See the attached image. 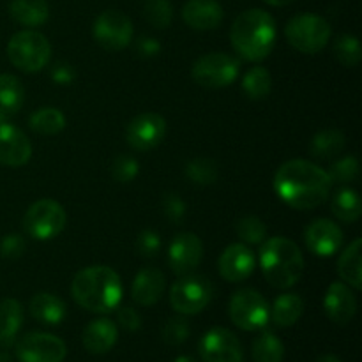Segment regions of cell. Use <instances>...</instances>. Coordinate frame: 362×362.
<instances>
[{"label":"cell","instance_id":"46","mask_svg":"<svg viewBox=\"0 0 362 362\" xmlns=\"http://www.w3.org/2000/svg\"><path fill=\"white\" fill-rule=\"evenodd\" d=\"M49 76H52V80L55 81L57 85H71L76 74H74V69L69 66V64L60 62L53 67L52 73H49Z\"/></svg>","mask_w":362,"mask_h":362},{"label":"cell","instance_id":"41","mask_svg":"<svg viewBox=\"0 0 362 362\" xmlns=\"http://www.w3.org/2000/svg\"><path fill=\"white\" fill-rule=\"evenodd\" d=\"M163 214L173 223V225H180L186 216V204L180 197L175 193H168L163 198Z\"/></svg>","mask_w":362,"mask_h":362},{"label":"cell","instance_id":"9","mask_svg":"<svg viewBox=\"0 0 362 362\" xmlns=\"http://www.w3.org/2000/svg\"><path fill=\"white\" fill-rule=\"evenodd\" d=\"M228 313L233 324L243 331H260L271 318V308L257 290L244 288L232 296Z\"/></svg>","mask_w":362,"mask_h":362},{"label":"cell","instance_id":"47","mask_svg":"<svg viewBox=\"0 0 362 362\" xmlns=\"http://www.w3.org/2000/svg\"><path fill=\"white\" fill-rule=\"evenodd\" d=\"M265 4H269V6H276V7H283V6H288V4H292L293 0H264Z\"/></svg>","mask_w":362,"mask_h":362},{"label":"cell","instance_id":"37","mask_svg":"<svg viewBox=\"0 0 362 362\" xmlns=\"http://www.w3.org/2000/svg\"><path fill=\"white\" fill-rule=\"evenodd\" d=\"M235 230L237 235L247 244H262L267 237V228H265L264 221L257 216H246V218L239 219Z\"/></svg>","mask_w":362,"mask_h":362},{"label":"cell","instance_id":"51","mask_svg":"<svg viewBox=\"0 0 362 362\" xmlns=\"http://www.w3.org/2000/svg\"><path fill=\"white\" fill-rule=\"evenodd\" d=\"M4 117H6V115H4V113L0 112V120H4Z\"/></svg>","mask_w":362,"mask_h":362},{"label":"cell","instance_id":"18","mask_svg":"<svg viewBox=\"0 0 362 362\" xmlns=\"http://www.w3.org/2000/svg\"><path fill=\"white\" fill-rule=\"evenodd\" d=\"M255 271V255L244 244H232L219 257V274L230 283H240Z\"/></svg>","mask_w":362,"mask_h":362},{"label":"cell","instance_id":"45","mask_svg":"<svg viewBox=\"0 0 362 362\" xmlns=\"http://www.w3.org/2000/svg\"><path fill=\"white\" fill-rule=\"evenodd\" d=\"M136 52L138 55L144 57V59H152V57H156L161 52V45H159L158 39L148 37V35H141L136 41Z\"/></svg>","mask_w":362,"mask_h":362},{"label":"cell","instance_id":"29","mask_svg":"<svg viewBox=\"0 0 362 362\" xmlns=\"http://www.w3.org/2000/svg\"><path fill=\"white\" fill-rule=\"evenodd\" d=\"M331 211L339 221L356 223L362 214L361 198L357 191L350 189V187H343V189L336 191L331 202Z\"/></svg>","mask_w":362,"mask_h":362},{"label":"cell","instance_id":"1","mask_svg":"<svg viewBox=\"0 0 362 362\" xmlns=\"http://www.w3.org/2000/svg\"><path fill=\"white\" fill-rule=\"evenodd\" d=\"M332 180L325 170L306 159H292L279 166L274 177L278 197L297 211H311L331 194Z\"/></svg>","mask_w":362,"mask_h":362},{"label":"cell","instance_id":"39","mask_svg":"<svg viewBox=\"0 0 362 362\" xmlns=\"http://www.w3.org/2000/svg\"><path fill=\"white\" fill-rule=\"evenodd\" d=\"M138 170H140V165H138L136 159L129 154L117 156L115 161L112 165V177L120 184H127L138 175Z\"/></svg>","mask_w":362,"mask_h":362},{"label":"cell","instance_id":"24","mask_svg":"<svg viewBox=\"0 0 362 362\" xmlns=\"http://www.w3.org/2000/svg\"><path fill=\"white\" fill-rule=\"evenodd\" d=\"M23 324V308L16 299L0 303V349H11Z\"/></svg>","mask_w":362,"mask_h":362},{"label":"cell","instance_id":"3","mask_svg":"<svg viewBox=\"0 0 362 362\" xmlns=\"http://www.w3.org/2000/svg\"><path fill=\"white\" fill-rule=\"evenodd\" d=\"M235 52L250 62L267 59L276 42V21L267 11L250 9L235 18L230 30Z\"/></svg>","mask_w":362,"mask_h":362},{"label":"cell","instance_id":"44","mask_svg":"<svg viewBox=\"0 0 362 362\" xmlns=\"http://www.w3.org/2000/svg\"><path fill=\"white\" fill-rule=\"evenodd\" d=\"M117 320H119V324L129 332L138 331V329L141 327L140 315H138L133 308H120L119 313H117Z\"/></svg>","mask_w":362,"mask_h":362},{"label":"cell","instance_id":"25","mask_svg":"<svg viewBox=\"0 0 362 362\" xmlns=\"http://www.w3.org/2000/svg\"><path fill=\"white\" fill-rule=\"evenodd\" d=\"M9 14L16 23L34 28L48 21L49 7L46 0H13L9 4Z\"/></svg>","mask_w":362,"mask_h":362},{"label":"cell","instance_id":"5","mask_svg":"<svg viewBox=\"0 0 362 362\" xmlns=\"http://www.w3.org/2000/svg\"><path fill=\"white\" fill-rule=\"evenodd\" d=\"M7 57L11 64L23 73H37L49 62L52 46L39 32L21 30L9 39Z\"/></svg>","mask_w":362,"mask_h":362},{"label":"cell","instance_id":"12","mask_svg":"<svg viewBox=\"0 0 362 362\" xmlns=\"http://www.w3.org/2000/svg\"><path fill=\"white\" fill-rule=\"evenodd\" d=\"M94 37L99 45L110 52H119L126 48L133 39V23L126 14L119 11H105L94 21Z\"/></svg>","mask_w":362,"mask_h":362},{"label":"cell","instance_id":"20","mask_svg":"<svg viewBox=\"0 0 362 362\" xmlns=\"http://www.w3.org/2000/svg\"><path fill=\"white\" fill-rule=\"evenodd\" d=\"M182 18L194 30H214L223 21V7L218 0H187Z\"/></svg>","mask_w":362,"mask_h":362},{"label":"cell","instance_id":"17","mask_svg":"<svg viewBox=\"0 0 362 362\" xmlns=\"http://www.w3.org/2000/svg\"><path fill=\"white\" fill-rule=\"evenodd\" d=\"M30 156L32 145L23 131L6 120H0V165L18 168L27 165Z\"/></svg>","mask_w":362,"mask_h":362},{"label":"cell","instance_id":"49","mask_svg":"<svg viewBox=\"0 0 362 362\" xmlns=\"http://www.w3.org/2000/svg\"><path fill=\"white\" fill-rule=\"evenodd\" d=\"M173 362H197V361H194L193 357H189V356H180V357H177V359Z\"/></svg>","mask_w":362,"mask_h":362},{"label":"cell","instance_id":"31","mask_svg":"<svg viewBox=\"0 0 362 362\" xmlns=\"http://www.w3.org/2000/svg\"><path fill=\"white\" fill-rule=\"evenodd\" d=\"M251 354L255 362H281L285 357V346L278 336L271 331H264L255 339Z\"/></svg>","mask_w":362,"mask_h":362},{"label":"cell","instance_id":"23","mask_svg":"<svg viewBox=\"0 0 362 362\" xmlns=\"http://www.w3.org/2000/svg\"><path fill=\"white\" fill-rule=\"evenodd\" d=\"M67 308L60 297L55 293L41 292L32 297L30 300V315L37 322L45 325H59L66 318Z\"/></svg>","mask_w":362,"mask_h":362},{"label":"cell","instance_id":"16","mask_svg":"<svg viewBox=\"0 0 362 362\" xmlns=\"http://www.w3.org/2000/svg\"><path fill=\"white\" fill-rule=\"evenodd\" d=\"M308 250L322 258L338 253L343 244V232L331 219H315L304 232Z\"/></svg>","mask_w":362,"mask_h":362},{"label":"cell","instance_id":"14","mask_svg":"<svg viewBox=\"0 0 362 362\" xmlns=\"http://www.w3.org/2000/svg\"><path fill=\"white\" fill-rule=\"evenodd\" d=\"M166 134V120L158 113H141L134 117L126 129V140L131 148L147 152L158 147Z\"/></svg>","mask_w":362,"mask_h":362},{"label":"cell","instance_id":"7","mask_svg":"<svg viewBox=\"0 0 362 362\" xmlns=\"http://www.w3.org/2000/svg\"><path fill=\"white\" fill-rule=\"evenodd\" d=\"M214 286L200 274L180 276L170 290V304L180 315H197L209 306Z\"/></svg>","mask_w":362,"mask_h":362},{"label":"cell","instance_id":"43","mask_svg":"<svg viewBox=\"0 0 362 362\" xmlns=\"http://www.w3.org/2000/svg\"><path fill=\"white\" fill-rule=\"evenodd\" d=\"M136 250L144 258H154L161 250V239L152 230H144L136 239Z\"/></svg>","mask_w":362,"mask_h":362},{"label":"cell","instance_id":"28","mask_svg":"<svg viewBox=\"0 0 362 362\" xmlns=\"http://www.w3.org/2000/svg\"><path fill=\"white\" fill-rule=\"evenodd\" d=\"M346 145V138L338 129L320 131L313 136L310 144V154L315 159H332L341 154Z\"/></svg>","mask_w":362,"mask_h":362},{"label":"cell","instance_id":"50","mask_svg":"<svg viewBox=\"0 0 362 362\" xmlns=\"http://www.w3.org/2000/svg\"><path fill=\"white\" fill-rule=\"evenodd\" d=\"M0 362H13V359H11L9 354L2 352V350H0Z\"/></svg>","mask_w":362,"mask_h":362},{"label":"cell","instance_id":"26","mask_svg":"<svg viewBox=\"0 0 362 362\" xmlns=\"http://www.w3.org/2000/svg\"><path fill=\"white\" fill-rule=\"evenodd\" d=\"M338 274L352 288H362V240L356 239L338 260Z\"/></svg>","mask_w":362,"mask_h":362},{"label":"cell","instance_id":"30","mask_svg":"<svg viewBox=\"0 0 362 362\" xmlns=\"http://www.w3.org/2000/svg\"><path fill=\"white\" fill-rule=\"evenodd\" d=\"M25 101V88L13 74H0V112L13 115L20 112Z\"/></svg>","mask_w":362,"mask_h":362},{"label":"cell","instance_id":"35","mask_svg":"<svg viewBox=\"0 0 362 362\" xmlns=\"http://www.w3.org/2000/svg\"><path fill=\"white\" fill-rule=\"evenodd\" d=\"M186 177L197 186H211L218 179V165L207 158L193 159L186 165Z\"/></svg>","mask_w":362,"mask_h":362},{"label":"cell","instance_id":"8","mask_svg":"<svg viewBox=\"0 0 362 362\" xmlns=\"http://www.w3.org/2000/svg\"><path fill=\"white\" fill-rule=\"evenodd\" d=\"M67 216L62 205L55 200H39L27 209L23 228L27 235L37 240H49L66 228Z\"/></svg>","mask_w":362,"mask_h":362},{"label":"cell","instance_id":"42","mask_svg":"<svg viewBox=\"0 0 362 362\" xmlns=\"http://www.w3.org/2000/svg\"><path fill=\"white\" fill-rule=\"evenodd\" d=\"M25 243L23 235L20 233H7L2 240H0V255L7 260H14V258H20L25 253Z\"/></svg>","mask_w":362,"mask_h":362},{"label":"cell","instance_id":"33","mask_svg":"<svg viewBox=\"0 0 362 362\" xmlns=\"http://www.w3.org/2000/svg\"><path fill=\"white\" fill-rule=\"evenodd\" d=\"M271 74L265 67H253V69L247 71L243 80V92L246 94V98L253 99V101H260V99L267 98L271 94Z\"/></svg>","mask_w":362,"mask_h":362},{"label":"cell","instance_id":"27","mask_svg":"<svg viewBox=\"0 0 362 362\" xmlns=\"http://www.w3.org/2000/svg\"><path fill=\"white\" fill-rule=\"evenodd\" d=\"M304 313V300L297 293H283L274 300L271 310V318L278 327H290L296 324Z\"/></svg>","mask_w":362,"mask_h":362},{"label":"cell","instance_id":"11","mask_svg":"<svg viewBox=\"0 0 362 362\" xmlns=\"http://www.w3.org/2000/svg\"><path fill=\"white\" fill-rule=\"evenodd\" d=\"M14 345L20 362H62L67 356L66 343L48 332H30Z\"/></svg>","mask_w":362,"mask_h":362},{"label":"cell","instance_id":"4","mask_svg":"<svg viewBox=\"0 0 362 362\" xmlns=\"http://www.w3.org/2000/svg\"><path fill=\"white\" fill-rule=\"evenodd\" d=\"M260 265L265 279L279 290L292 288L304 274V257L299 246L286 237H271L260 250Z\"/></svg>","mask_w":362,"mask_h":362},{"label":"cell","instance_id":"38","mask_svg":"<svg viewBox=\"0 0 362 362\" xmlns=\"http://www.w3.org/2000/svg\"><path fill=\"white\" fill-rule=\"evenodd\" d=\"M327 173L331 177L332 184H352L359 177V161L352 158V156H346V158L332 163L331 170Z\"/></svg>","mask_w":362,"mask_h":362},{"label":"cell","instance_id":"15","mask_svg":"<svg viewBox=\"0 0 362 362\" xmlns=\"http://www.w3.org/2000/svg\"><path fill=\"white\" fill-rule=\"evenodd\" d=\"M204 258V244L194 233H179L168 250L170 269L177 276L191 274Z\"/></svg>","mask_w":362,"mask_h":362},{"label":"cell","instance_id":"6","mask_svg":"<svg viewBox=\"0 0 362 362\" xmlns=\"http://www.w3.org/2000/svg\"><path fill=\"white\" fill-rule=\"evenodd\" d=\"M285 34L292 48L300 53L315 55L327 46L331 39V25L318 14L303 13L288 21Z\"/></svg>","mask_w":362,"mask_h":362},{"label":"cell","instance_id":"21","mask_svg":"<svg viewBox=\"0 0 362 362\" xmlns=\"http://www.w3.org/2000/svg\"><path fill=\"white\" fill-rule=\"evenodd\" d=\"M165 274L159 269L145 267L134 278L131 286V297L140 306H154L165 292Z\"/></svg>","mask_w":362,"mask_h":362},{"label":"cell","instance_id":"36","mask_svg":"<svg viewBox=\"0 0 362 362\" xmlns=\"http://www.w3.org/2000/svg\"><path fill=\"white\" fill-rule=\"evenodd\" d=\"M144 14L152 27L166 28L172 23L173 7L170 0H145Z\"/></svg>","mask_w":362,"mask_h":362},{"label":"cell","instance_id":"32","mask_svg":"<svg viewBox=\"0 0 362 362\" xmlns=\"http://www.w3.org/2000/svg\"><path fill=\"white\" fill-rule=\"evenodd\" d=\"M28 124L34 133L52 136V134H59L66 127V117L57 108H41L32 113Z\"/></svg>","mask_w":362,"mask_h":362},{"label":"cell","instance_id":"10","mask_svg":"<svg viewBox=\"0 0 362 362\" xmlns=\"http://www.w3.org/2000/svg\"><path fill=\"white\" fill-rule=\"evenodd\" d=\"M240 71V62L228 53H207L194 62V81L207 88H223L237 80Z\"/></svg>","mask_w":362,"mask_h":362},{"label":"cell","instance_id":"34","mask_svg":"<svg viewBox=\"0 0 362 362\" xmlns=\"http://www.w3.org/2000/svg\"><path fill=\"white\" fill-rule=\"evenodd\" d=\"M334 57L343 64L345 67H356L361 62L362 49L361 42L356 35L343 34L334 41Z\"/></svg>","mask_w":362,"mask_h":362},{"label":"cell","instance_id":"48","mask_svg":"<svg viewBox=\"0 0 362 362\" xmlns=\"http://www.w3.org/2000/svg\"><path fill=\"white\" fill-rule=\"evenodd\" d=\"M317 362H341V361H339L336 356H332V354H325V356L318 357Z\"/></svg>","mask_w":362,"mask_h":362},{"label":"cell","instance_id":"19","mask_svg":"<svg viewBox=\"0 0 362 362\" xmlns=\"http://www.w3.org/2000/svg\"><path fill=\"white\" fill-rule=\"evenodd\" d=\"M325 313L329 320L338 325H346L357 311V299L345 283H331L324 299Z\"/></svg>","mask_w":362,"mask_h":362},{"label":"cell","instance_id":"22","mask_svg":"<svg viewBox=\"0 0 362 362\" xmlns=\"http://www.w3.org/2000/svg\"><path fill=\"white\" fill-rule=\"evenodd\" d=\"M117 339H119V329H117L115 322L108 320V318H98V320L90 322L81 336V341H83L87 352L95 354V356L110 352L115 346Z\"/></svg>","mask_w":362,"mask_h":362},{"label":"cell","instance_id":"2","mask_svg":"<svg viewBox=\"0 0 362 362\" xmlns=\"http://www.w3.org/2000/svg\"><path fill=\"white\" fill-rule=\"evenodd\" d=\"M124 286L119 274L106 265H92L78 272L71 285V296L92 313H110L119 308Z\"/></svg>","mask_w":362,"mask_h":362},{"label":"cell","instance_id":"40","mask_svg":"<svg viewBox=\"0 0 362 362\" xmlns=\"http://www.w3.org/2000/svg\"><path fill=\"white\" fill-rule=\"evenodd\" d=\"M187 336H189V324L182 317L170 318L165 324V327H163V339L172 346L182 345L187 339Z\"/></svg>","mask_w":362,"mask_h":362},{"label":"cell","instance_id":"13","mask_svg":"<svg viewBox=\"0 0 362 362\" xmlns=\"http://www.w3.org/2000/svg\"><path fill=\"white\" fill-rule=\"evenodd\" d=\"M198 350L205 362H244L239 338L225 327H214L205 332Z\"/></svg>","mask_w":362,"mask_h":362}]
</instances>
